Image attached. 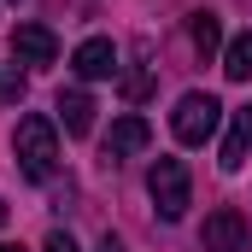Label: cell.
I'll list each match as a JSON object with an SVG mask.
<instances>
[{
    "label": "cell",
    "mask_w": 252,
    "mask_h": 252,
    "mask_svg": "<svg viewBox=\"0 0 252 252\" xmlns=\"http://www.w3.org/2000/svg\"><path fill=\"white\" fill-rule=\"evenodd\" d=\"M199 247L205 252H247V217L235 205H217L205 217V229H199Z\"/></svg>",
    "instance_id": "277c9868"
},
{
    "label": "cell",
    "mask_w": 252,
    "mask_h": 252,
    "mask_svg": "<svg viewBox=\"0 0 252 252\" xmlns=\"http://www.w3.org/2000/svg\"><path fill=\"white\" fill-rule=\"evenodd\" d=\"M223 70H229V82H247V76H252V30L223 47Z\"/></svg>",
    "instance_id": "8fae6325"
},
{
    "label": "cell",
    "mask_w": 252,
    "mask_h": 252,
    "mask_svg": "<svg viewBox=\"0 0 252 252\" xmlns=\"http://www.w3.org/2000/svg\"><path fill=\"white\" fill-rule=\"evenodd\" d=\"M12 59L18 64H53L59 59V35L47 24H18L12 30Z\"/></svg>",
    "instance_id": "5b68a950"
},
{
    "label": "cell",
    "mask_w": 252,
    "mask_h": 252,
    "mask_svg": "<svg viewBox=\"0 0 252 252\" xmlns=\"http://www.w3.org/2000/svg\"><path fill=\"white\" fill-rule=\"evenodd\" d=\"M41 252H76V241H70L64 229H53V235H47V247H41Z\"/></svg>",
    "instance_id": "4fadbf2b"
},
{
    "label": "cell",
    "mask_w": 252,
    "mask_h": 252,
    "mask_svg": "<svg viewBox=\"0 0 252 252\" xmlns=\"http://www.w3.org/2000/svg\"><path fill=\"white\" fill-rule=\"evenodd\" d=\"M188 35H193V47L211 59V53L223 47V18H217V12H193V18H188Z\"/></svg>",
    "instance_id": "30bf717a"
},
{
    "label": "cell",
    "mask_w": 252,
    "mask_h": 252,
    "mask_svg": "<svg viewBox=\"0 0 252 252\" xmlns=\"http://www.w3.org/2000/svg\"><path fill=\"white\" fill-rule=\"evenodd\" d=\"M217 124H223V106H217V94H182L176 100V112H170V129H176V141L182 147H205L211 135H217Z\"/></svg>",
    "instance_id": "7a4b0ae2"
},
{
    "label": "cell",
    "mask_w": 252,
    "mask_h": 252,
    "mask_svg": "<svg viewBox=\"0 0 252 252\" xmlns=\"http://www.w3.org/2000/svg\"><path fill=\"white\" fill-rule=\"evenodd\" d=\"M12 147H18V170L30 176V182H47L53 176V164H59V135L47 118H18V135H12Z\"/></svg>",
    "instance_id": "6da1fadb"
},
{
    "label": "cell",
    "mask_w": 252,
    "mask_h": 252,
    "mask_svg": "<svg viewBox=\"0 0 252 252\" xmlns=\"http://www.w3.org/2000/svg\"><path fill=\"white\" fill-rule=\"evenodd\" d=\"M147 141H153L147 118H118V124H112V135H106V158H129V153H141Z\"/></svg>",
    "instance_id": "52a82bcc"
},
{
    "label": "cell",
    "mask_w": 252,
    "mask_h": 252,
    "mask_svg": "<svg viewBox=\"0 0 252 252\" xmlns=\"http://www.w3.org/2000/svg\"><path fill=\"white\" fill-rule=\"evenodd\" d=\"M0 252H24V247H0Z\"/></svg>",
    "instance_id": "2e32d148"
},
{
    "label": "cell",
    "mask_w": 252,
    "mask_h": 252,
    "mask_svg": "<svg viewBox=\"0 0 252 252\" xmlns=\"http://www.w3.org/2000/svg\"><path fill=\"white\" fill-rule=\"evenodd\" d=\"M0 223H6V199H0Z\"/></svg>",
    "instance_id": "9a60e30c"
},
{
    "label": "cell",
    "mask_w": 252,
    "mask_h": 252,
    "mask_svg": "<svg viewBox=\"0 0 252 252\" xmlns=\"http://www.w3.org/2000/svg\"><path fill=\"white\" fill-rule=\"evenodd\" d=\"M59 118H64L70 135H88V129H94V94H88V88H64L59 94Z\"/></svg>",
    "instance_id": "9c48e42d"
},
{
    "label": "cell",
    "mask_w": 252,
    "mask_h": 252,
    "mask_svg": "<svg viewBox=\"0 0 252 252\" xmlns=\"http://www.w3.org/2000/svg\"><path fill=\"white\" fill-rule=\"evenodd\" d=\"M252 153V106H241L235 112V129H229V141H223V153H217V164L223 170H241Z\"/></svg>",
    "instance_id": "ba28073f"
},
{
    "label": "cell",
    "mask_w": 252,
    "mask_h": 252,
    "mask_svg": "<svg viewBox=\"0 0 252 252\" xmlns=\"http://www.w3.org/2000/svg\"><path fill=\"white\" fill-rule=\"evenodd\" d=\"M153 94V70H129L124 76V100H147Z\"/></svg>",
    "instance_id": "7c38bea8"
},
{
    "label": "cell",
    "mask_w": 252,
    "mask_h": 252,
    "mask_svg": "<svg viewBox=\"0 0 252 252\" xmlns=\"http://www.w3.org/2000/svg\"><path fill=\"white\" fill-rule=\"evenodd\" d=\"M70 70H76V76H88V82H94V76H112V70H118V47H112L106 35H88V41L76 47Z\"/></svg>",
    "instance_id": "8992f818"
},
{
    "label": "cell",
    "mask_w": 252,
    "mask_h": 252,
    "mask_svg": "<svg viewBox=\"0 0 252 252\" xmlns=\"http://www.w3.org/2000/svg\"><path fill=\"white\" fill-rule=\"evenodd\" d=\"M147 188H153L158 217H164V223H176V217L188 211V164H182V158H153V170H147Z\"/></svg>",
    "instance_id": "3957f363"
},
{
    "label": "cell",
    "mask_w": 252,
    "mask_h": 252,
    "mask_svg": "<svg viewBox=\"0 0 252 252\" xmlns=\"http://www.w3.org/2000/svg\"><path fill=\"white\" fill-rule=\"evenodd\" d=\"M94 252H124V241H118V235H106V241H100Z\"/></svg>",
    "instance_id": "5bb4252c"
}]
</instances>
